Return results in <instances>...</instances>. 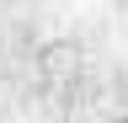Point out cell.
I'll return each mask as SVG.
<instances>
[{
    "mask_svg": "<svg viewBox=\"0 0 128 123\" xmlns=\"http://www.w3.org/2000/svg\"><path fill=\"white\" fill-rule=\"evenodd\" d=\"M123 123H128V118H123Z\"/></svg>",
    "mask_w": 128,
    "mask_h": 123,
    "instance_id": "obj_1",
    "label": "cell"
}]
</instances>
